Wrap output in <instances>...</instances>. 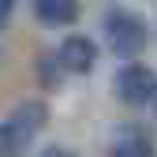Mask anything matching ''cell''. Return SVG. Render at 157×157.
<instances>
[{
  "label": "cell",
  "mask_w": 157,
  "mask_h": 157,
  "mask_svg": "<svg viewBox=\"0 0 157 157\" xmlns=\"http://www.w3.org/2000/svg\"><path fill=\"white\" fill-rule=\"evenodd\" d=\"M45 120H49V109L41 101L15 105L4 120H0V157H19L37 139V131L45 127Z\"/></svg>",
  "instance_id": "6da1fadb"
},
{
  "label": "cell",
  "mask_w": 157,
  "mask_h": 157,
  "mask_svg": "<svg viewBox=\"0 0 157 157\" xmlns=\"http://www.w3.org/2000/svg\"><path fill=\"white\" fill-rule=\"evenodd\" d=\"M105 41L116 56L131 60L146 49V23L127 8H112V11H105Z\"/></svg>",
  "instance_id": "7a4b0ae2"
},
{
  "label": "cell",
  "mask_w": 157,
  "mask_h": 157,
  "mask_svg": "<svg viewBox=\"0 0 157 157\" xmlns=\"http://www.w3.org/2000/svg\"><path fill=\"white\" fill-rule=\"evenodd\" d=\"M116 97H120L124 105H135V109L157 101V75L146 64H127V67H120V75H116Z\"/></svg>",
  "instance_id": "3957f363"
},
{
  "label": "cell",
  "mask_w": 157,
  "mask_h": 157,
  "mask_svg": "<svg viewBox=\"0 0 157 157\" xmlns=\"http://www.w3.org/2000/svg\"><path fill=\"white\" fill-rule=\"evenodd\" d=\"M56 64L64 71H71V75H86L97 64V45L86 34H71V37H64V45L56 49Z\"/></svg>",
  "instance_id": "277c9868"
},
{
  "label": "cell",
  "mask_w": 157,
  "mask_h": 157,
  "mask_svg": "<svg viewBox=\"0 0 157 157\" xmlns=\"http://www.w3.org/2000/svg\"><path fill=\"white\" fill-rule=\"evenodd\" d=\"M34 15L45 26H67L78 19V0H34Z\"/></svg>",
  "instance_id": "5b68a950"
},
{
  "label": "cell",
  "mask_w": 157,
  "mask_h": 157,
  "mask_svg": "<svg viewBox=\"0 0 157 157\" xmlns=\"http://www.w3.org/2000/svg\"><path fill=\"white\" fill-rule=\"evenodd\" d=\"M109 157H157V153H153V142L150 139H142V135H127V139H120V142L112 146Z\"/></svg>",
  "instance_id": "8992f818"
},
{
  "label": "cell",
  "mask_w": 157,
  "mask_h": 157,
  "mask_svg": "<svg viewBox=\"0 0 157 157\" xmlns=\"http://www.w3.org/2000/svg\"><path fill=\"white\" fill-rule=\"evenodd\" d=\"M37 157H78L75 150H67V146H49V150H41Z\"/></svg>",
  "instance_id": "52a82bcc"
},
{
  "label": "cell",
  "mask_w": 157,
  "mask_h": 157,
  "mask_svg": "<svg viewBox=\"0 0 157 157\" xmlns=\"http://www.w3.org/2000/svg\"><path fill=\"white\" fill-rule=\"evenodd\" d=\"M11 11H15V0H0V30L11 23Z\"/></svg>",
  "instance_id": "ba28073f"
}]
</instances>
